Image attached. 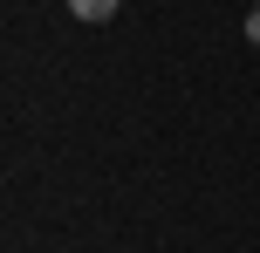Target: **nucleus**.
<instances>
[{
    "mask_svg": "<svg viewBox=\"0 0 260 253\" xmlns=\"http://www.w3.org/2000/svg\"><path fill=\"white\" fill-rule=\"evenodd\" d=\"M69 7H76V21H110L117 0H69Z\"/></svg>",
    "mask_w": 260,
    "mask_h": 253,
    "instance_id": "nucleus-1",
    "label": "nucleus"
},
{
    "mask_svg": "<svg viewBox=\"0 0 260 253\" xmlns=\"http://www.w3.org/2000/svg\"><path fill=\"white\" fill-rule=\"evenodd\" d=\"M247 41H253V48H260V7L247 14Z\"/></svg>",
    "mask_w": 260,
    "mask_h": 253,
    "instance_id": "nucleus-2",
    "label": "nucleus"
}]
</instances>
